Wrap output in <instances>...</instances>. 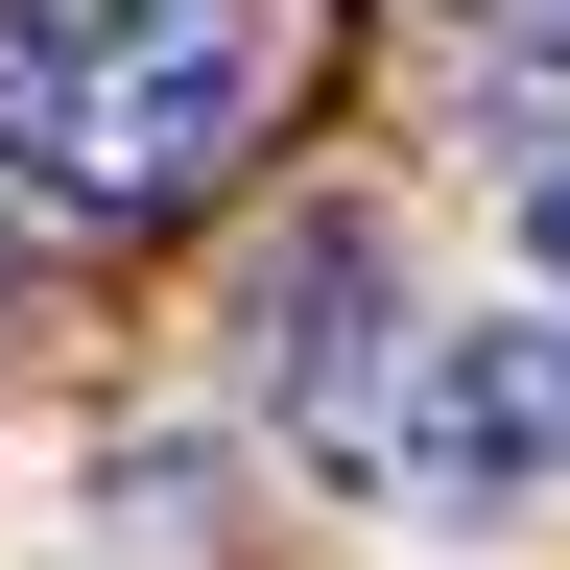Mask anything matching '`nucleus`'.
<instances>
[{
    "label": "nucleus",
    "mask_w": 570,
    "mask_h": 570,
    "mask_svg": "<svg viewBox=\"0 0 570 570\" xmlns=\"http://www.w3.org/2000/svg\"><path fill=\"white\" fill-rule=\"evenodd\" d=\"M262 119L238 0H0V190L48 214H190Z\"/></svg>",
    "instance_id": "obj_1"
},
{
    "label": "nucleus",
    "mask_w": 570,
    "mask_h": 570,
    "mask_svg": "<svg viewBox=\"0 0 570 570\" xmlns=\"http://www.w3.org/2000/svg\"><path fill=\"white\" fill-rule=\"evenodd\" d=\"M381 475L428 499V523H499V499H547V475H570V333H547V309L428 333V356H404V404H381Z\"/></svg>",
    "instance_id": "obj_2"
},
{
    "label": "nucleus",
    "mask_w": 570,
    "mask_h": 570,
    "mask_svg": "<svg viewBox=\"0 0 570 570\" xmlns=\"http://www.w3.org/2000/svg\"><path fill=\"white\" fill-rule=\"evenodd\" d=\"M356 309H381V238H285V333H262V404L309 428V452H381V404H356Z\"/></svg>",
    "instance_id": "obj_3"
},
{
    "label": "nucleus",
    "mask_w": 570,
    "mask_h": 570,
    "mask_svg": "<svg viewBox=\"0 0 570 570\" xmlns=\"http://www.w3.org/2000/svg\"><path fill=\"white\" fill-rule=\"evenodd\" d=\"M523 262H547V309H570V142L523 167Z\"/></svg>",
    "instance_id": "obj_4"
},
{
    "label": "nucleus",
    "mask_w": 570,
    "mask_h": 570,
    "mask_svg": "<svg viewBox=\"0 0 570 570\" xmlns=\"http://www.w3.org/2000/svg\"><path fill=\"white\" fill-rule=\"evenodd\" d=\"M475 48H499V71H570V0H499Z\"/></svg>",
    "instance_id": "obj_5"
},
{
    "label": "nucleus",
    "mask_w": 570,
    "mask_h": 570,
    "mask_svg": "<svg viewBox=\"0 0 570 570\" xmlns=\"http://www.w3.org/2000/svg\"><path fill=\"white\" fill-rule=\"evenodd\" d=\"M0 238H24V214H0Z\"/></svg>",
    "instance_id": "obj_6"
}]
</instances>
